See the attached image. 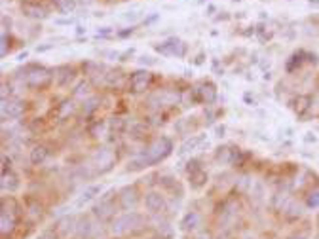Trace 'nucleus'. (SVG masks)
<instances>
[{
    "label": "nucleus",
    "mask_w": 319,
    "mask_h": 239,
    "mask_svg": "<svg viewBox=\"0 0 319 239\" xmlns=\"http://www.w3.org/2000/svg\"><path fill=\"white\" fill-rule=\"evenodd\" d=\"M145 226V216L135 213V211H128L126 214L118 216L111 226V231L114 235H126L131 231H137Z\"/></svg>",
    "instance_id": "f257e3e1"
},
{
    "label": "nucleus",
    "mask_w": 319,
    "mask_h": 239,
    "mask_svg": "<svg viewBox=\"0 0 319 239\" xmlns=\"http://www.w3.org/2000/svg\"><path fill=\"white\" fill-rule=\"evenodd\" d=\"M171 150H173V143H171V141H169L167 137H160V139L152 141V143H150V145L145 148L143 156L147 158V162L150 163V165H154V163L165 160V158L171 154Z\"/></svg>",
    "instance_id": "f03ea898"
},
{
    "label": "nucleus",
    "mask_w": 319,
    "mask_h": 239,
    "mask_svg": "<svg viewBox=\"0 0 319 239\" xmlns=\"http://www.w3.org/2000/svg\"><path fill=\"white\" fill-rule=\"evenodd\" d=\"M53 72L44 67H33V70L27 74V85L33 89H44L52 84Z\"/></svg>",
    "instance_id": "7ed1b4c3"
},
{
    "label": "nucleus",
    "mask_w": 319,
    "mask_h": 239,
    "mask_svg": "<svg viewBox=\"0 0 319 239\" xmlns=\"http://www.w3.org/2000/svg\"><path fill=\"white\" fill-rule=\"evenodd\" d=\"M116 192L111 190V192H107L103 197H101V201L93 207V214L97 218H101V220H109V218H113L114 214H116V196H114Z\"/></svg>",
    "instance_id": "20e7f679"
},
{
    "label": "nucleus",
    "mask_w": 319,
    "mask_h": 239,
    "mask_svg": "<svg viewBox=\"0 0 319 239\" xmlns=\"http://www.w3.org/2000/svg\"><path fill=\"white\" fill-rule=\"evenodd\" d=\"M190 93H192V101L207 102V104L215 102L217 99V89L211 82H203L201 85H196L194 89H190Z\"/></svg>",
    "instance_id": "39448f33"
},
{
    "label": "nucleus",
    "mask_w": 319,
    "mask_h": 239,
    "mask_svg": "<svg viewBox=\"0 0 319 239\" xmlns=\"http://www.w3.org/2000/svg\"><path fill=\"white\" fill-rule=\"evenodd\" d=\"M152 82V74L148 70H137L130 76V87L133 93H143L150 87Z\"/></svg>",
    "instance_id": "423d86ee"
},
{
    "label": "nucleus",
    "mask_w": 319,
    "mask_h": 239,
    "mask_svg": "<svg viewBox=\"0 0 319 239\" xmlns=\"http://www.w3.org/2000/svg\"><path fill=\"white\" fill-rule=\"evenodd\" d=\"M154 48L156 51H160L164 55H179V57H182L186 53V44L177 40V38H169V40H165L162 44H156Z\"/></svg>",
    "instance_id": "0eeeda50"
},
{
    "label": "nucleus",
    "mask_w": 319,
    "mask_h": 239,
    "mask_svg": "<svg viewBox=\"0 0 319 239\" xmlns=\"http://www.w3.org/2000/svg\"><path fill=\"white\" fill-rule=\"evenodd\" d=\"M25 114V102L18 99H2V116L4 118L18 120Z\"/></svg>",
    "instance_id": "6e6552de"
},
{
    "label": "nucleus",
    "mask_w": 319,
    "mask_h": 239,
    "mask_svg": "<svg viewBox=\"0 0 319 239\" xmlns=\"http://www.w3.org/2000/svg\"><path fill=\"white\" fill-rule=\"evenodd\" d=\"M120 205L122 209H126V211H131V209H135L139 203V190L135 186H126L120 190Z\"/></svg>",
    "instance_id": "1a4fd4ad"
},
{
    "label": "nucleus",
    "mask_w": 319,
    "mask_h": 239,
    "mask_svg": "<svg viewBox=\"0 0 319 239\" xmlns=\"http://www.w3.org/2000/svg\"><path fill=\"white\" fill-rule=\"evenodd\" d=\"M74 76H76V70L70 67V65H61V67H57L53 70V80H55V84L59 85V87L70 85Z\"/></svg>",
    "instance_id": "9d476101"
},
{
    "label": "nucleus",
    "mask_w": 319,
    "mask_h": 239,
    "mask_svg": "<svg viewBox=\"0 0 319 239\" xmlns=\"http://www.w3.org/2000/svg\"><path fill=\"white\" fill-rule=\"evenodd\" d=\"M145 207H147L150 213H162V211H165L167 203H165V197L160 192H147Z\"/></svg>",
    "instance_id": "9b49d317"
},
{
    "label": "nucleus",
    "mask_w": 319,
    "mask_h": 239,
    "mask_svg": "<svg viewBox=\"0 0 319 239\" xmlns=\"http://www.w3.org/2000/svg\"><path fill=\"white\" fill-rule=\"evenodd\" d=\"M21 10L31 19H44V17H48V8L42 6L40 2H21Z\"/></svg>",
    "instance_id": "f8f14e48"
},
{
    "label": "nucleus",
    "mask_w": 319,
    "mask_h": 239,
    "mask_svg": "<svg viewBox=\"0 0 319 239\" xmlns=\"http://www.w3.org/2000/svg\"><path fill=\"white\" fill-rule=\"evenodd\" d=\"M55 230H57V233H59L61 237H69L70 233L78 231V220L74 216H65V218L57 224Z\"/></svg>",
    "instance_id": "ddd939ff"
},
{
    "label": "nucleus",
    "mask_w": 319,
    "mask_h": 239,
    "mask_svg": "<svg viewBox=\"0 0 319 239\" xmlns=\"http://www.w3.org/2000/svg\"><path fill=\"white\" fill-rule=\"evenodd\" d=\"M2 213L10 214V216H14L16 220H19L21 214H23V209H21V205H19L14 197H2Z\"/></svg>",
    "instance_id": "4468645a"
},
{
    "label": "nucleus",
    "mask_w": 319,
    "mask_h": 239,
    "mask_svg": "<svg viewBox=\"0 0 319 239\" xmlns=\"http://www.w3.org/2000/svg\"><path fill=\"white\" fill-rule=\"evenodd\" d=\"M50 158V150H48V146H35L33 150H31V154H29V160H31V163L33 165H42L46 160Z\"/></svg>",
    "instance_id": "2eb2a0df"
},
{
    "label": "nucleus",
    "mask_w": 319,
    "mask_h": 239,
    "mask_svg": "<svg viewBox=\"0 0 319 239\" xmlns=\"http://www.w3.org/2000/svg\"><path fill=\"white\" fill-rule=\"evenodd\" d=\"M19 177L14 173V171H10V173H2V190H6V192H16L19 188Z\"/></svg>",
    "instance_id": "dca6fc26"
},
{
    "label": "nucleus",
    "mask_w": 319,
    "mask_h": 239,
    "mask_svg": "<svg viewBox=\"0 0 319 239\" xmlns=\"http://www.w3.org/2000/svg\"><path fill=\"white\" fill-rule=\"evenodd\" d=\"M23 203H25L27 213L31 214L33 218L42 216L44 207H42V203H40V199H36V197H25V199H23Z\"/></svg>",
    "instance_id": "f3484780"
},
{
    "label": "nucleus",
    "mask_w": 319,
    "mask_h": 239,
    "mask_svg": "<svg viewBox=\"0 0 319 239\" xmlns=\"http://www.w3.org/2000/svg\"><path fill=\"white\" fill-rule=\"evenodd\" d=\"M198 224H199V214L196 213V211H190V213H186L182 216L179 228H181L182 231H192Z\"/></svg>",
    "instance_id": "a211bd4d"
},
{
    "label": "nucleus",
    "mask_w": 319,
    "mask_h": 239,
    "mask_svg": "<svg viewBox=\"0 0 319 239\" xmlns=\"http://www.w3.org/2000/svg\"><path fill=\"white\" fill-rule=\"evenodd\" d=\"M188 179H190V186L194 188V190H201V188L207 184L209 177H207V173L203 169H198V171H194V173H190Z\"/></svg>",
    "instance_id": "6ab92c4d"
},
{
    "label": "nucleus",
    "mask_w": 319,
    "mask_h": 239,
    "mask_svg": "<svg viewBox=\"0 0 319 239\" xmlns=\"http://www.w3.org/2000/svg\"><path fill=\"white\" fill-rule=\"evenodd\" d=\"M74 110H76V102L72 101V99H67V101H63L57 106V116L61 120H67L70 118V114H74Z\"/></svg>",
    "instance_id": "aec40b11"
},
{
    "label": "nucleus",
    "mask_w": 319,
    "mask_h": 239,
    "mask_svg": "<svg viewBox=\"0 0 319 239\" xmlns=\"http://www.w3.org/2000/svg\"><path fill=\"white\" fill-rule=\"evenodd\" d=\"M0 224H2V228H0V231H2V237H6L8 233H12V231L16 230V224H18V220H16L14 216H10V214L2 213V216H0Z\"/></svg>",
    "instance_id": "412c9836"
},
{
    "label": "nucleus",
    "mask_w": 319,
    "mask_h": 239,
    "mask_svg": "<svg viewBox=\"0 0 319 239\" xmlns=\"http://www.w3.org/2000/svg\"><path fill=\"white\" fill-rule=\"evenodd\" d=\"M97 194H101V186L99 184H93V186H87L86 190H84V194H82V197L78 199V205H84L87 203V201H91Z\"/></svg>",
    "instance_id": "4be33fe9"
},
{
    "label": "nucleus",
    "mask_w": 319,
    "mask_h": 239,
    "mask_svg": "<svg viewBox=\"0 0 319 239\" xmlns=\"http://www.w3.org/2000/svg\"><path fill=\"white\" fill-rule=\"evenodd\" d=\"M53 4L61 14H70L76 8V0H53Z\"/></svg>",
    "instance_id": "5701e85b"
},
{
    "label": "nucleus",
    "mask_w": 319,
    "mask_h": 239,
    "mask_svg": "<svg viewBox=\"0 0 319 239\" xmlns=\"http://www.w3.org/2000/svg\"><path fill=\"white\" fill-rule=\"evenodd\" d=\"M147 133H148L147 122H135V124H133V128H131V137H133V139H143Z\"/></svg>",
    "instance_id": "b1692460"
},
{
    "label": "nucleus",
    "mask_w": 319,
    "mask_h": 239,
    "mask_svg": "<svg viewBox=\"0 0 319 239\" xmlns=\"http://www.w3.org/2000/svg\"><path fill=\"white\" fill-rule=\"evenodd\" d=\"M160 186L164 188V190H167V192H171V194H177V192H175V188H177V190H181L179 182L173 179V177H160Z\"/></svg>",
    "instance_id": "393cba45"
},
{
    "label": "nucleus",
    "mask_w": 319,
    "mask_h": 239,
    "mask_svg": "<svg viewBox=\"0 0 319 239\" xmlns=\"http://www.w3.org/2000/svg\"><path fill=\"white\" fill-rule=\"evenodd\" d=\"M72 95H74L76 99H82V101L89 99V84H87V82H80V84L76 85V89L72 91Z\"/></svg>",
    "instance_id": "a878e982"
},
{
    "label": "nucleus",
    "mask_w": 319,
    "mask_h": 239,
    "mask_svg": "<svg viewBox=\"0 0 319 239\" xmlns=\"http://www.w3.org/2000/svg\"><path fill=\"white\" fill-rule=\"evenodd\" d=\"M203 143V135H194L192 139H188L184 145L181 146V150L179 152H188V150H194L198 145H201Z\"/></svg>",
    "instance_id": "bb28decb"
},
{
    "label": "nucleus",
    "mask_w": 319,
    "mask_h": 239,
    "mask_svg": "<svg viewBox=\"0 0 319 239\" xmlns=\"http://www.w3.org/2000/svg\"><path fill=\"white\" fill-rule=\"evenodd\" d=\"M99 102H101V99H99V97H89V99H86V101H84L82 108H84V112H86V114H91L93 110H97V108H99Z\"/></svg>",
    "instance_id": "cd10ccee"
},
{
    "label": "nucleus",
    "mask_w": 319,
    "mask_h": 239,
    "mask_svg": "<svg viewBox=\"0 0 319 239\" xmlns=\"http://www.w3.org/2000/svg\"><path fill=\"white\" fill-rule=\"evenodd\" d=\"M59 237L61 235L57 233V230H44L36 239H59Z\"/></svg>",
    "instance_id": "c85d7f7f"
},
{
    "label": "nucleus",
    "mask_w": 319,
    "mask_h": 239,
    "mask_svg": "<svg viewBox=\"0 0 319 239\" xmlns=\"http://www.w3.org/2000/svg\"><path fill=\"white\" fill-rule=\"evenodd\" d=\"M124 126H126V124H124V120H122V118H113V120H111V129H118V131H122V129H124Z\"/></svg>",
    "instance_id": "c756f323"
},
{
    "label": "nucleus",
    "mask_w": 319,
    "mask_h": 239,
    "mask_svg": "<svg viewBox=\"0 0 319 239\" xmlns=\"http://www.w3.org/2000/svg\"><path fill=\"white\" fill-rule=\"evenodd\" d=\"M198 169H201V165H199L198 160H190V162H188V167H186V171H188V175H190V173H194V171H198Z\"/></svg>",
    "instance_id": "7c9ffc66"
},
{
    "label": "nucleus",
    "mask_w": 319,
    "mask_h": 239,
    "mask_svg": "<svg viewBox=\"0 0 319 239\" xmlns=\"http://www.w3.org/2000/svg\"><path fill=\"white\" fill-rule=\"evenodd\" d=\"M308 205H310V207H317L319 205V192H315V194H311V196L308 197Z\"/></svg>",
    "instance_id": "2f4dec72"
},
{
    "label": "nucleus",
    "mask_w": 319,
    "mask_h": 239,
    "mask_svg": "<svg viewBox=\"0 0 319 239\" xmlns=\"http://www.w3.org/2000/svg\"><path fill=\"white\" fill-rule=\"evenodd\" d=\"M133 31H135V29L131 27V29H128V31H124V33H120V34H118V36H128V34H131V33H133Z\"/></svg>",
    "instance_id": "473e14b6"
},
{
    "label": "nucleus",
    "mask_w": 319,
    "mask_h": 239,
    "mask_svg": "<svg viewBox=\"0 0 319 239\" xmlns=\"http://www.w3.org/2000/svg\"><path fill=\"white\" fill-rule=\"evenodd\" d=\"M52 46H42V48H38V51H46V50H50Z\"/></svg>",
    "instance_id": "72a5a7b5"
},
{
    "label": "nucleus",
    "mask_w": 319,
    "mask_h": 239,
    "mask_svg": "<svg viewBox=\"0 0 319 239\" xmlns=\"http://www.w3.org/2000/svg\"><path fill=\"white\" fill-rule=\"evenodd\" d=\"M294 239H304V237H294Z\"/></svg>",
    "instance_id": "f704fd0d"
}]
</instances>
